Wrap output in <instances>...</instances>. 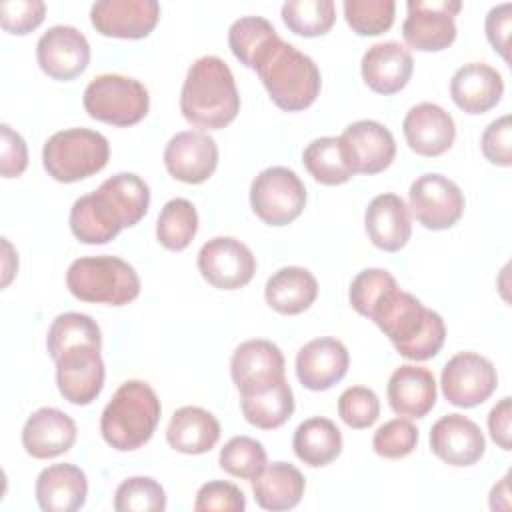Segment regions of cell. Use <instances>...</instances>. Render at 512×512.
Listing matches in <instances>:
<instances>
[{"label":"cell","instance_id":"e0dca14e","mask_svg":"<svg viewBox=\"0 0 512 512\" xmlns=\"http://www.w3.org/2000/svg\"><path fill=\"white\" fill-rule=\"evenodd\" d=\"M36 60L44 74L68 82L86 70L90 62V44L78 28L56 24L38 38Z\"/></svg>","mask_w":512,"mask_h":512},{"label":"cell","instance_id":"60d3db41","mask_svg":"<svg viewBox=\"0 0 512 512\" xmlns=\"http://www.w3.org/2000/svg\"><path fill=\"white\" fill-rule=\"evenodd\" d=\"M344 18L358 36H378L394 24V0H344Z\"/></svg>","mask_w":512,"mask_h":512},{"label":"cell","instance_id":"7402d4cb","mask_svg":"<svg viewBox=\"0 0 512 512\" xmlns=\"http://www.w3.org/2000/svg\"><path fill=\"white\" fill-rule=\"evenodd\" d=\"M402 132L412 152L436 158L448 152L456 138V124L450 112L434 102H420L412 106L404 120Z\"/></svg>","mask_w":512,"mask_h":512},{"label":"cell","instance_id":"681fc988","mask_svg":"<svg viewBox=\"0 0 512 512\" xmlns=\"http://www.w3.org/2000/svg\"><path fill=\"white\" fill-rule=\"evenodd\" d=\"M510 26H512V4L502 2L498 6H492L486 14V38L492 44V48L508 60V38H510Z\"/></svg>","mask_w":512,"mask_h":512},{"label":"cell","instance_id":"d590c367","mask_svg":"<svg viewBox=\"0 0 512 512\" xmlns=\"http://www.w3.org/2000/svg\"><path fill=\"white\" fill-rule=\"evenodd\" d=\"M198 232V212L186 198L168 200L156 220V240L166 248L180 252L190 246Z\"/></svg>","mask_w":512,"mask_h":512},{"label":"cell","instance_id":"e575fe53","mask_svg":"<svg viewBox=\"0 0 512 512\" xmlns=\"http://www.w3.org/2000/svg\"><path fill=\"white\" fill-rule=\"evenodd\" d=\"M82 344L102 348V332L96 320L82 312L58 314L46 334V350L50 358L56 360L62 352Z\"/></svg>","mask_w":512,"mask_h":512},{"label":"cell","instance_id":"c3c4849f","mask_svg":"<svg viewBox=\"0 0 512 512\" xmlns=\"http://www.w3.org/2000/svg\"><path fill=\"white\" fill-rule=\"evenodd\" d=\"M28 166L26 140L8 124H0V174L18 178Z\"/></svg>","mask_w":512,"mask_h":512},{"label":"cell","instance_id":"f546056e","mask_svg":"<svg viewBox=\"0 0 512 512\" xmlns=\"http://www.w3.org/2000/svg\"><path fill=\"white\" fill-rule=\"evenodd\" d=\"M318 296V280L308 268L284 266L276 270L264 286L266 304L284 316L306 312Z\"/></svg>","mask_w":512,"mask_h":512},{"label":"cell","instance_id":"52a82bcc","mask_svg":"<svg viewBox=\"0 0 512 512\" xmlns=\"http://www.w3.org/2000/svg\"><path fill=\"white\" fill-rule=\"evenodd\" d=\"M110 158L108 138L90 128L54 132L42 148V166L56 182L72 184L100 172Z\"/></svg>","mask_w":512,"mask_h":512},{"label":"cell","instance_id":"ba28073f","mask_svg":"<svg viewBox=\"0 0 512 512\" xmlns=\"http://www.w3.org/2000/svg\"><path fill=\"white\" fill-rule=\"evenodd\" d=\"M82 104L90 118L124 128L144 120L150 108V96L140 80L108 72L88 82Z\"/></svg>","mask_w":512,"mask_h":512},{"label":"cell","instance_id":"44dd1931","mask_svg":"<svg viewBox=\"0 0 512 512\" xmlns=\"http://www.w3.org/2000/svg\"><path fill=\"white\" fill-rule=\"evenodd\" d=\"M350 366L348 348L330 336L306 342L296 354V376L312 392H322L338 384Z\"/></svg>","mask_w":512,"mask_h":512},{"label":"cell","instance_id":"ac0fdd59","mask_svg":"<svg viewBox=\"0 0 512 512\" xmlns=\"http://www.w3.org/2000/svg\"><path fill=\"white\" fill-rule=\"evenodd\" d=\"M164 166L174 180L202 184L218 166V144L204 130L176 132L164 148Z\"/></svg>","mask_w":512,"mask_h":512},{"label":"cell","instance_id":"9c48e42d","mask_svg":"<svg viewBox=\"0 0 512 512\" xmlns=\"http://www.w3.org/2000/svg\"><path fill=\"white\" fill-rule=\"evenodd\" d=\"M250 206L264 224L286 226L302 214L306 186L292 168L270 166L252 180Z\"/></svg>","mask_w":512,"mask_h":512},{"label":"cell","instance_id":"2e32d148","mask_svg":"<svg viewBox=\"0 0 512 512\" xmlns=\"http://www.w3.org/2000/svg\"><path fill=\"white\" fill-rule=\"evenodd\" d=\"M284 354L282 350L264 338L246 340L232 352L230 376L240 396L266 390L284 380Z\"/></svg>","mask_w":512,"mask_h":512},{"label":"cell","instance_id":"7c38bea8","mask_svg":"<svg viewBox=\"0 0 512 512\" xmlns=\"http://www.w3.org/2000/svg\"><path fill=\"white\" fill-rule=\"evenodd\" d=\"M440 386L450 404L458 408H474L494 394L498 374L486 356L476 352H458L444 364Z\"/></svg>","mask_w":512,"mask_h":512},{"label":"cell","instance_id":"4fadbf2b","mask_svg":"<svg viewBox=\"0 0 512 512\" xmlns=\"http://www.w3.org/2000/svg\"><path fill=\"white\" fill-rule=\"evenodd\" d=\"M196 264L202 278L218 290L244 288L256 272L252 250L232 236H216L204 242Z\"/></svg>","mask_w":512,"mask_h":512},{"label":"cell","instance_id":"f6af8a7d","mask_svg":"<svg viewBox=\"0 0 512 512\" xmlns=\"http://www.w3.org/2000/svg\"><path fill=\"white\" fill-rule=\"evenodd\" d=\"M194 510L196 512H244L246 496L232 482L210 480L198 488Z\"/></svg>","mask_w":512,"mask_h":512},{"label":"cell","instance_id":"277c9868","mask_svg":"<svg viewBox=\"0 0 512 512\" xmlns=\"http://www.w3.org/2000/svg\"><path fill=\"white\" fill-rule=\"evenodd\" d=\"M252 70L280 110L302 112L320 94L322 78L316 62L280 36L258 54Z\"/></svg>","mask_w":512,"mask_h":512},{"label":"cell","instance_id":"7a4b0ae2","mask_svg":"<svg viewBox=\"0 0 512 512\" xmlns=\"http://www.w3.org/2000/svg\"><path fill=\"white\" fill-rule=\"evenodd\" d=\"M370 320L384 332V336H388L396 352L406 360H430L442 350L446 340V324L442 316L398 286L382 296L372 310Z\"/></svg>","mask_w":512,"mask_h":512},{"label":"cell","instance_id":"3957f363","mask_svg":"<svg viewBox=\"0 0 512 512\" xmlns=\"http://www.w3.org/2000/svg\"><path fill=\"white\" fill-rule=\"evenodd\" d=\"M182 116L206 130L226 128L240 112V94L230 66L218 56H200L186 72L180 92Z\"/></svg>","mask_w":512,"mask_h":512},{"label":"cell","instance_id":"b9f144b4","mask_svg":"<svg viewBox=\"0 0 512 512\" xmlns=\"http://www.w3.org/2000/svg\"><path fill=\"white\" fill-rule=\"evenodd\" d=\"M396 286H398L396 278L388 270L366 268L352 278L350 290H348V300L360 316L370 318L372 310L382 300V296Z\"/></svg>","mask_w":512,"mask_h":512},{"label":"cell","instance_id":"8d00e7d4","mask_svg":"<svg viewBox=\"0 0 512 512\" xmlns=\"http://www.w3.org/2000/svg\"><path fill=\"white\" fill-rule=\"evenodd\" d=\"M280 14L286 28L304 38L324 36L336 22L332 0H288L282 4Z\"/></svg>","mask_w":512,"mask_h":512},{"label":"cell","instance_id":"7dc6e473","mask_svg":"<svg viewBox=\"0 0 512 512\" xmlns=\"http://www.w3.org/2000/svg\"><path fill=\"white\" fill-rule=\"evenodd\" d=\"M480 148L490 164L508 168L512 164V124L510 116L504 114L492 120L480 138Z\"/></svg>","mask_w":512,"mask_h":512},{"label":"cell","instance_id":"f1b7e54d","mask_svg":"<svg viewBox=\"0 0 512 512\" xmlns=\"http://www.w3.org/2000/svg\"><path fill=\"white\" fill-rule=\"evenodd\" d=\"M166 440L180 454H206L220 440V422L200 406H182L168 422Z\"/></svg>","mask_w":512,"mask_h":512},{"label":"cell","instance_id":"d6a6232c","mask_svg":"<svg viewBox=\"0 0 512 512\" xmlns=\"http://www.w3.org/2000/svg\"><path fill=\"white\" fill-rule=\"evenodd\" d=\"M240 408L252 426L260 430H274L288 422V418L294 414V394L284 378L266 390L242 394Z\"/></svg>","mask_w":512,"mask_h":512},{"label":"cell","instance_id":"603a6c76","mask_svg":"<svg viewBox=\"0 0 512 512\" xmlns=\"http://www.w3.org/2000/svg\"><path fill=\"white\" fill-rule=\"evenodd\" d=\"M78 436L76 422L62 410L44 406L32 412L22 426V446L36 460L66 454Z\"/></svg>","mask_w":512,"mask_h":512},{"label":"cell","instance_id":"836d02e7","mask_svg":"<svg viewBox=\"0 0 512 512\" xmlns=\"http://www.w3.org/2000/svg\"><path fill=\"white\" fill-rule=\"evenodd\" d=\"M302 162L308 174L324 186H338L348 182L354 176L352 168L344 158L340 140L336 136L314 138L304 148Z\"/></svg>","mask_w":512,"mask_h":512},{"label":"cell","instance_id":"5b68a950","mask_svg":"<svg viewBox=\"0 0 512 512\" xmlns=\"http://www.w3.org/2000/svg\"><path fill=\"white\" fill-rule=\"evenodd\" d=\"M160 400L154 388L142 380L118 386L100 416V434L118 452L142 448L160 422Z\"/></svg>","mask_w":512,"mask_h":512},{"label":"cell","instance_id":"1f68e13d","mask_svg":"<svg viewBox=\"0 0 512 512\" xmlns=\"http://www.w3.org/2000/svg\"><path fill=\"white\" fill-rule=\"evenodd\" d=\"M292 448L300 462L312 468H322L340 456L342 432L330 418L312 416L300 422L294 430Z\"/></svg>","mask_w":512,"mask_h":512},{"label":"cell","instance_id":"9a60e30c","mask_svg":"<svg viewBox=\"0 0 512 512\" xmlns=\"http://www.w3.org/2000/svg\"><path fill=\"white\" fill-rule=\"evenodd\" d=\"M338 140L354 174H378L386 170L396 156L392 132L376 120H356L348 124Z\"/></svg>","mask_w":512,"mask_h":512},{"label":"cell","instance_id":"ab89813d","mask_svg":"<svg viewBox=\"0 0 512 512\" xmlns=\"http://www.w3.org/2000/svg\"><path fill=\"white\" fill-rule=\"evenodd\" d=\"M116 512H162L166 510V492L150 476L126 478L114 492Z\"/></svg>","mask_w":512,"mask_h":512},{"label":"cell","instance_id":"8992f818","mask_svg":"<svg viewBox=\"0 0 512 512\" xmlns=\"http://www.w3.org/2000/svg\"><path fill=\"white\" fill-rule=\"evenodd\" d=\"M66 286L82 302L124 306L138 298L140 276L118 256H84L68 266Z\"/></svg>","mask_w":512,"mask_h":512},{"label":"cell","instance_id":"f35d334b","mask_svg":"<svg viewBox=\"0 0 512 512\" xmlns=\"http://www.w3.org/2000/svg\"><path fill=\"white\" fill-rule=\"evenodd\" d=\"M218 464L226 474L252 482L268 464V456L256 438L234 436L220 448Z\"/></svg>","mask_w":512,"mask_h":512},{"label":"cell","instance_id":"f907efd6","mask_svg":"<svg viewBox=\"0 0 512 512\" xmlns=\"http://www.w3.org/2000/svg\"><path fill=\"white\" fill-rule=\"evenodd\" d=\"M512 400L504 396L488 414V432L490 438L502 448L510 450L512 448Z\"/></svg>","mask_w":512,"mask_h":512},{"label":"cell","instance_id":"ee69618b","mask_svg":"<svg viewBox=\"0 0 512 512\" xmlns=\"http://www.w3.org/2000/svg\"><path fill=\"white\" fill-rule=\"evenodd\" d=\"M338 416L354 430L370 428L380 416V400L372 388L350 386L338 398Z\"/></svg>","mask_w":512,"mask_h":512},{"label":"cell","instance_id":"74e56055","mask_svg":"<svg viewBox=\"0 0 512 512\" xmlns=\"http://www.w3.org/2000/svg\"><path fill=\"white\" fill-rule=\"evenodd\" d=\"M278 36L272 22L262 16H242L234 20L228 28V46L232 54L244 64L252 68L258 54Z\"/></svg>","mask_w":512,"mask_h":512},{"label":"cell","instance_id":"6da1fadb","mask_svg":"<svg viewBox=\"0 0 512 512\" xmlns=\"http://www.w3.org/2000/svg\"><path fill=\"white\" fill-rule=\"evenodd\" d=\"M148 206V184L134 172H118L72 204L70 230L82 244H106L122 228L136 226Z\"/></svg>","mask_w":512,"mask_h":512},{"label":"cell","instance_id":"5bb4252c","mask_svg":"<svg viewBox=\"0 0 512 512\" xmlns=\"http://www.w3.org/2000/svg\"><path fill=\"white\" fill-rule=\"evenodd\" d=\"M54 362L56 384L64 400L76 406H86L100 396L106 370L98 346H74L62 352Z\"/></svg>","mask_w":512,"mask_h":512},{"label":"cell","instance_id":"d4e9b609","mask_svg":"<svg viewBox=\"0 0 512 512\" xmlns=\"http://www.w3.org/2000/svg\"><path fill=\"white\" fill-rule=\"evenodd\" d=\"M364 228L376 248L384 252H398L412 236L406 202L392 192L374 196L364 212Z\"/></svg>","mask_w":512,"mask_h":512},{"label":"cell","instance_id":"484cf974","mask_svg":"<svg viewBox=\"0 0 512 512\" xmlns=\"http://www.w3.org/2000/svg\"><path fill=\"white\" fill-rule=\"evenodd\" d=\"M502 94V74L486 62H468L460 66L450 80V96L466 114H484L492 110Z\"/></svg>","mask_w":512,"mask_h":512},{"label":"cell","instance_id":"4316f807","mask_svg":"<svg viewBox=\"0 0 512 512\" xmlns=\"http://www.w3.org/2000/svg\"><path fill=\"white\" fill-rule=\"evenodd\" d=\"M386 398L394 414L424 418L436 404L434 374L424 366L402 364L388 378Z\"/></svg>","mask_w":512,"mask_h":512},{"label":"cell","instance_id":"30bf717a","mask_svg":"<svg viewBox=\"0 0 512 512\" xmlns=\"http://www.w3.org/2000/svg\"><path fill=\"white\" fill-rule=\"evenodd\" d=\"M460 0H408L402 22L404 42L420 52H440L456 40L454 16Z\"/></svg>","mask_w":512,"mask_h":512},{"label":"cell","instance_id":"4dcf8cb0","mask_svg":"<svg viewBox=\"0 0 512 512\" xmlns=\"http://www.w3.org/2000/svg\"><path fill=\"white\" fill-rule=\"evenodd\" d=\"M306 490L304 474L288 462L266 464L252 480V494L262 510H292L300 504Z\"/></svg>","mask_w":512,"mask_h":512},{"label":"cell","instance_id":"bcb514c9","mask_svg":"<svg viewBox=\"0 0 512 512\" xmlns=\"http://www.w3.org/2000/svg\"><path fill=\"white\" fill-rule=\"evenodd\" d=\"M46 16L42 0H4L0 4V24L4 32L28 34L36 30Z\"/></svg>","mask_w":512,"mask_h":512},{"label":"cell","instance_id":"ffe728a7","mask_svg":"<svg viewBox=\"0 0 512 512\" xmlns=\"http://www.w3.org/2000/svg\"><path fill=\"white\" fill-rule=\"evenodd\" d=\"M430 448L446 464L464 468L476 464L486 452L480 426L462 414H446L430 428Z\"/></svg>","mask_w":512,"mask_h":512},{"label":"cell","instance_id":"f5cc1de1","mask_svg":"<svg viewBox=\"0 0 512 512\" xmlns=\"http://www.w3.org/2000/svg\"><path fill=\"white\" fill-rule=\"evenodd\" d=\"M508 480H510V476L506 474L498 484H494V488H492V492H490V498H494V496H498L500 500H496V504H494V508L492 510H506V508H510V490H508Z\"/></svg>","mask_w":512,"mask_h":512},{"label":"cell","instance_id":"cb8c5ba5","mask_svg":"<svg viewBox=\"0 0 512 512\" xmlns=\"http://www.w3.org/2000/svg\"><path fill=\"white\" fill-rule=\"evenodd\" d=\"M360 72L370 90L390 96L410 82L414 60L410 50L396 40L376 42L364 52Z\"/></svg>","mask_w":512,"mask_h":512},{"label":"cell","instance_id":"7bdbcfd3","mask_svg":"<svg viewBox=\"0 0 512 512\" xmlns=\"http://www.w3.org/2000/svg\"><path fill=\"white\" fill-rule=\"evenodd\" d=\"M418 444V428L408 418L384 422L372 436V448L380 458L398 460L414 452Z\"/></svg>","mask_w":512,"mask_h":512},{"label":"cell","instance_id":"8fae6325","mask_svg":"<svg viewBox=\"0 0 512 512\" xmlns=\"http://www.w3.org/2000/svg\"><path fill=\"white\" fill-rule=\"evenodd\" d=\"M408 208L428 230H448L464 214V194L460 186L436 172L418 176L408 190Z\"/></svg>","mask_w":512,"mask_h":512},{"label":"cell","instance_id":"816d5d0a","mask_svg":"<svg viewBox=\"0 0 512 512\" xmlns=\"http://www.w3.org/2000/svg\"><path fill=\"white\" fill-rule=\"evenodd\" d=\"M2 248H4V272H2V288H6L10 282H12V278H14V274H16V270H18V254L14 252V248H12V244L8 242V238H2Z\"/></svg>","mask_w":512,"mask_h":512},{"label":"cell","instance_id":"d6986e66","mask_svg":"<svg viewBox=\"0 0 512 512\" xmlns=\"http://www.w3.org/2000/svg\"><path fill=\"white\" fill-rule=\"evenodd\" d=\"M160 20L156 0H100L90 8V22L102 36L146 38Z\"/></svg>","mask_w":512,"mask_h":512},{"label":"cell","instance_id":"83f0119b","mask_svg":"<svg viewBox=\"0 0 512 512\" xmlns=\"http://www.w3.org/2000/svg\"><path fill=\"white\" fill-rule=\"evenodd\" d=\"M34 494L44 512H74L86 502L88 478L76 464H52L38 474Z\"/></svg>","mask_w":512,"mask_h":512}]
</instances>
